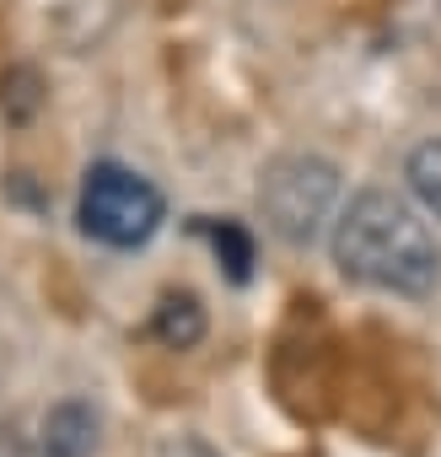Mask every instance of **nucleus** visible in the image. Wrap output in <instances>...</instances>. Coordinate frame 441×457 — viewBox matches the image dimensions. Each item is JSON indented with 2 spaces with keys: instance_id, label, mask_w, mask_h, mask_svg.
Here are the masks:
<instances>
[{
  "instance_id": "20e7f679",
  "label": "nucleus",
  "mask_w": 441,
  "mask_h": 457,
  "mask_svg": "<svg viewBox=\"0 0 441 457\" xmlns=\"http://www.w3.org/2000/svg\"><path fill=\"white\" fill-rule=\"evenodd\" d=\"M97 452V414L81 398H65L44 414L38 457H92Z\"/></svg>"
},
{
  "instance_id": "f257e3e1",
  "label": "nucleus",
  "mask_w": 441,
  "mask_h": 457,
  "mask_svg": "<svg viewBox=\"0 0 441 457\" xmlns=\"http://www.w3.org/2000/svg\"><path fill=\"white\" fill-rule=\"evenodd\" d=\"M334 264L377 291L425 296L441 275V253L425 232V220L387 188H366L334 220Z\"/></svg>"
},
{
  "instance_id": "7ed1b4c3",
  "label": "nucleus",
  "mask_w": 441,
  "mask_h": 457,
  "mask_svg": "<svg viewBox=\"0 0 441 457\" xmlns=\"http://www.w3.org/2000/svg\"><path fill=\"white\" fill-rule=\"evenodd\" d=\"M334 194H339V172L323 156H280L259 183L264 215L286 243H307L318 232L323 215L334 210Z\"/></svg>"
},
{
  "instance_id": "0eeeda50",
  "label": "nucleus",
  "mask_w": 441,
  "mask_h": 457,
  "mask_svg": "<svg viewBox=\"0 0 441 457\" xmlns=\"http://www.w3.org/2000/svg\"><path fill=\"white\" fill-rule=\"evenodd\" d=\"M409 188H414V199L441 220V140H430V145H420L414 156H409Z\"/></svg>"
},
{
  "instance_id": "1a4fd4ad",
  "label": "nucleus",
  "mask_w": 441,
  "mask_h": 457,
  "mask_svg": "<svg viewBox=\"0 0 441 457\" xmlns=\"http://www.w3.org/2000/svg\"><path fill=\"white\" fill-rule=\"evenodd\" d=\"M0 457H38V452H33V446H28V441L6 425V430H0Z\"/></svg>"
},
{
  "instance_id": "f03ea898",
  "label": "nucleus",
  "mask_w": 441,
  "mask_h": 457,
  "mask_svg": "<svg viewBox=\"0 0 441 457\" xmlns=\"http://www.w3.org/2000/svg\"><path fill=\"white\" fill-rule=\"evenodd\" d=\"M167 204L162 188L119 162H97L81 183V232L103 248H140L156 237Z\"/></svg>"
},
{
  "instance_id": "423d86ee",
  "label": "nucleus",
  "mask_w": 441,
  "mask_h": 457,
  "mask_svg": "<svg viewBox=\"0 0 441 457\" xmlns=\"http://www.w3.org/2000/svg\"><path fill=\"white\" fill-rule=\"evenodd\" d=\"M199 232L210 237L215 259L227 264V275H232V280H248V275H254V237L243 232L237 220H199Z\"/></svg>"
},
{
  "instance_id": "6e6552de",
  "label": "nucleus",
  "mask_w": 441,
  "mask_h": 457,
  "mask_svg": "<svg viewBox=\"0 0 441 457\" xmlns=\"http://www.w3.org/2000/svg\"><path fill=\"white\" fill-rule=\"evenodd\" d=\"M0 108H6V119H33L38 108V76L33 71H12L6 81H0Z\"/></svg>"
},
{
  "instance_id": "39448f33",
  "label": "nucleus",
  "mask_w": 441,
  "mask_h": 457,
  "mask_svg": "<svg viewBox=\"0 0 441 457\" xmlns=\"http://www.w3.org/2000/svg\"><path fill=\"white\" fill-rule=\"evenodd\" d=\"M151 339L167 345V350H194L204 339V307H199V296H188V291L162 296L156 312H151Z\"/></svg>"
}]
</instances>
